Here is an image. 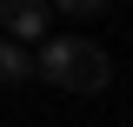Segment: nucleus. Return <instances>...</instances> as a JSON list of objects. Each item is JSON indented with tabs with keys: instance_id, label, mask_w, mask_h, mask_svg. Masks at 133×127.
<instances>
[{
	"instance_id": "obj_1",
	"label": "nucleus",
	"mask_w": 133,
	"mask_h": 127,
	"mask_svg": "<svg viewBox=\"0 0 133 127\" xmlns=\"http://www.w3.org/2000/svg\"><path fill=\"white\" fill-rule=\"evenodd\" d=\"M33 74L47 80V87H60V94H107L113 54L100 47V40H40Z\"/></svg>"
},
{
	"instance_id": "obj_2",
	"label": "nucleus",
	"mask_w": 133,
	"mask_h": 127,
	"mask_svg": "<svg viewBox=\"0 0 133 127\" xmlns=\"http://www.w3.org/2000/svg\"><path fill=\"white\" fill-rule=\"evenodd\" d=\"M53 0H0V33L7 40H47Z\"/></svg>"
},
{
	"instance_id": "obj_3",
	"label": "nucleus",
	"mask_w": 133,
	"mask_h": 127,
	"mask_svg": "<svg viewBox=\"0 0 133 127\" xmlns=\"http://www.w3.org/2000/svg\"><path fill=\"white\" fill-rule=\"evenodd\" d=\"M27 74H33V60L20 54V40H7V33H0V87H20Z\"/></svg>"
},
{
	"instance_id": "obj_4",
	"label": "nucleus",
	"mask_w": 133,
	"mask_h": 127,
	"mask_svg": "<svg viewBox=\"0 0 133 127\" xmlns=\"http://www.w3.org/2000/svg\"><path fill=\"white\" fill-rule=\"evenodd\" d=\"M53 7H66V14H100L107 0H53Z\"/></svg>"
}]
</instances>
